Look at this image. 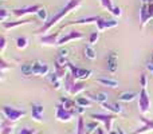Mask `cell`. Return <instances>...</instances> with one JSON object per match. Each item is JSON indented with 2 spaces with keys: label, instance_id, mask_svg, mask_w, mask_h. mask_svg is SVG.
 I'll list each match as a JSON object with an SVG mask.
<instances>
[{
  "label": "cell",
  "instance_id": "32",
  "mask_svg": "<svg viewBox=\"0 0 153 134\" xmlns=\"http://www.w3.org/2000/svg\"><path fill=\"white\" fill-rule=\"evenodd\" d=\"M5 46H7V40H5L4 35H1V36H0V51H1V53H4Z\"/></svg>",
  "mask_w": 153,
  "mask_h": 134
},
{
  "label": "cell",
  "instance_id": "30",
  "mask_svg": "<svg viewBox=\"0 0 153 134\" xmlns=\"http://www.w3.org/2000/svg\"><path fill=\"white\" fill-rule=\"evenodd\" d=\"M8 15H10V13L7 12V10H4V8H1V10H0V21H1V23H4V21H7Z\"/></svg>",
  "mask_w": 153,
  "mask_h": 134
},
{
  "label": "cell",
  "instance_id": "4",
  "mask_svg": "<svg viewBox=\"0 0 153 134\" xmlns=\"http://www.w3.org/2000/svg\"><path fill=\"white\" fill-rule=\"evenodd\" d=\"M90 118H93V121H100L103 124V129L106 132H110L111 130V124H113L114 118H116V114H101V113H94L90 115Z\"/></svg>",
  "mask_w": 153,
  "mask_h": 134
},
{
  "label": "cell",
  "instance_id": "5",
  "mask_svg": "<svg viewBox=\"0 0 153 134\" xmlns=\"http://www.w3.org/2000/svg\"><path fill=\"white\" fill-rule=\"evenodd\" d=\"M40 4H34V5H28V7H23V8H15L12 10V15L16 18H23L26 15H36L40 10H42Z\"/></svg>",
  "mask_w": 153,
  "mask_h": 134
},
{
  "label": "cell",
  "instance_id": "15",
  "mask_svg": "<svg viewBox=\"0 0 153 134\" xmlns=\"http://www.w3.org/2000/svg\"><path fill=\"white\" fill-rule=\"evenodd\" d=\"M75 82H76V79L71 75V73H67L66 75H65V78H63V89H65V91H66L67 94L70 93L71 87L75 84Z\"/></svg>",
  "mask_w": 153,
  "mask_h": 134
},
{
  "label": "cell",
  "instance_id": "10",
  "mask_svg": "<svg viewBox=\"0 0 153 134\" xmlns=\"http://www.w3.org/2000/svg\"><path fill=\"white\" fill-rule=\"evenodd\" d=\"M140 119L144 122V125L140 127V129L134 130L132 134H145L146 132H152V130H153V119L146 118L144 114H141V115H140Z\"/></svg>",
  "mask_w": 153,
  "mask_h": 134
},
{
  "label": "cell",
  "instance_id": "39",
  "mask_svg": "<svg viewBox=\"0 0 153 134\" xmlns=\"http://www.w3.org/2000/svg\"><path fill=\"white\" fill-rule=\"evenodd\" d=\"M109 134H118V130H110Z\"/></svg>",
  "mask_w": 153,
  "mask_h": 134
},
{
  "label": "cell",
  "instance_id": "40",
  "mask_svg": "<svg viewBox=\"0 0 153 134\" xmlns=\"http://www.w3.org/2000/svg\"><path fill=\"white\" fill-rule=\"evenodd\" d=\"M85 134H91V133H90V132H87V130H86V133H85Z\"/></svg>",
  "mask_w": 153,
  "mask_h": 134
},
{
  "label": "cell",
  "instance_id": "16",
  "mask_svg": "<svg viewBox=\"0 0 153 134\" xmlns=\"http://www.w3.org/2000/svg\"><path fill=\"white\" fill-rule=\"evenodd\" d=\"M101 106H102L103 109H106V110L111 111V114H121V113H122V107H121V105H117V103L103 102Z\"/></svg>",
  "mask_w": 153,
  "mask_h": 134
},
{
  "label": "cell",
  "instance_id": "6",
  "mask_svg": "<svg viewBox=\"0 0 153 134\" xmlns=\"http://www.w3.org/2000/svg\"><path fill=\"white\" fill-rule=\"evenodd\" d=\"M138 109H140V113L145 115L146 113L151 109V98L149 94L146 91V89H141L140 94H138Z\"/></svg>",
  "mask_w": 153,
  "mask_h": 134
},
{
  "label": "cell",
  "instance_id": "2",
  "mask_svg": "<svg viewBox=\"0 0 153 134\" xmlns=\"http://www.w3.org/2000/svg\"><path fill=\"white\" fill-rule=\"evenodd\" d=\"M1 114L4 117V119L10 122H18L20 118H23L26 115V111L24 110H19V109H15V107H11L8 105H4L1 107Z\"/></svg>",
  "mask_w": 153,
  "mask_h": 134
},
{
  "label": "cell",
  "instance_id": "23",
  "mask_svg": "<svg viewBox=\"0 0 153 134\" xmlns=\"http://www.w3.org/2000/svg\"><path fill=\"white\" fill-rule=\"evenodd\" d=\"M86 133V125L82 118V115H78V126H76V134H85Z\"/></svg>",
  "mask_w": 153,
  "mask_h": 134
},
{
  "label": "cell",
  "instance_id": "26",
  "mask_svg": "<svg viewBox=\"0 0 153 134\" xmlns=\"http://www.w3.org/2000/svg\"><path fill=\"white\" fill-rule=\"evenodd\" d=\"M116 63H117V61H116V55H114V53H111V55L109 56V70L111 71V73H114L116 71Z\"/></svg>",
  "mask_w": 153,
  "mask_h": 134
},
{
  "label": "cell",
  "instance_id": "21",
  "mask_svg": "<svg viewBox=\"0 0 153 134\" xmlns=\"http://www.w3.org/2000/svg\"><path fill=\"white\" fill-rule=\"evenodd\" d=\"M76 105L78 106H82V107H90V105H91V102L93 101L91 99H89L87 97H81V98H76Z\"/></svg>",
  "mask_w": 153,
  "mask_h": 134
},
{
  "label": "cell",
  "instance_id": "25",
  "mask_svg": "<svg viewBox=\"0 0 153 134\" xmlns=\"http://www.w3.org/2000/svg\"><path fill=\"white\" fill-rule=\"evenodd\" d=\"M28 46V39L24 36H19L18 39H16V47L19 48V50H24V48Z\"/></svg>",
  "mask_w": 153,
  "mask_h": 134
},
{
  "label": "cell",
  "instance_id": "9",
  "mask_svg": "<svg viewBox=\"0 0 153 134\" xmlns=\"http://www.w3.org/2000/svg\"><path fill=\"white\" fill-rule=\"evenodd\" d=\"M69 70L75 79H87V78H90V75H91V70L75 67L74 64H71V63H69Z\"/></svg>",
  "mask_w": 153,
  "mask_h": 134
},
{
  "label": "cell",
  "instance_id": "35",
  "mask_svg": "<svg viewBox=\"0 0 153 134\" xmlns=\"http://www.w3.org/2000/svg\"><path fill=\"white\" fill-rule=\"evenodd\" d=\"M121 13H122L121 8H120V7H114V11H113V13H111V15H114V16H121Z\"/></svg>",
  "mask_w": 153,
  "mask_h": 134
},
{
  "label": "cell",
  "instance_id": "34",
  "mask_svg": "<svg viewBox=\"0 0 153 134\" xmlns=\"http://www.w3.org/2000/svg\"><path fill=\"white\" fill-rule=\"evenodd\" d=\"M35 133H36L35 129H31V127H23L19 134H35Z\"/></svg>",
  "mask_w": 153,
  "mask_h": 134
},
{
  "label": "cell",
  "instance_id": "1",
  "mask_svg": "<svg viewBox=\"0 0 153 134\" xmlns=\"http://www.w3.org/2000/svg\"><path fill=\"white\" fill-rule=\"evenodd\" d=\"M82 1L83 0H69V1L66 3V5H65L63 8H62L59 12H56L55 15L53 16V18H50L47 21H46L45 24H43L40 28L36 30V34H40V35H45L46 32H48L51 28H53L54 26H55L56 23H58L59 20H62V19L65 18L66 15H69V13H71L73 11H75L78 7H81Z\"/></svg>",
  "mask_w": 153,
  "mask_h": 134
},
{
  "label": "cell",
  "instance_id": "19",
  "mask_svg": "<svg viewBox=\"0 0 153 134\" xmlns=\"http://www.w3.org/2000/svg\"><path fill=\"white\" fill-rule=\"evenodd\" d=\"M13 133V127H12V122L3 119L1 122V134H12Z\"/></svg>",
  "mask_w": 153,
  "mask_h": 134
},
{
  "label": "cell",
  "instance_id": "24",
  "mask_svg": "<svg viewBox=\"0 0 153 134\" xmlns=\"http://www.w3.org/2000/svg\"><path fill=\"white\" fill-rule=\"evenodd\" d=\"M101 7L110 13H113V11H114V5L111 0H101Z\"/></svg>",
  "mask_w": 153,
  "mask_h": 134
},
{
  "label": "cell",
  "instance_id": "28",
  "mask_svg": "<svg viewBox=\"0 0 153 134\" xmlns=\"http://www.w3.org/2000/svg\"><path fill=\"white\" fill-rule=\"evenodd\" d=\"M36 16H38V18L40 19V20L43 21V23H46V21L48 20V18H47V11H46L45 8H42V10H40L39 12L36 13Z\"/></svg>",
  "mask_w": 153,
  "mask_h": 134
},
{
  "label": "cell",
  "instance_id": "13",
  "mask_svg": "<svg viewBox=\"0 0 153 134\" xmlns=\"http://www.w3.org/2000/svg\"><path fill=\"white\" fill-rule=\"evenodd\" d=\"M32 20L31 19H20V20H16V21H4L3 24V28L4 30H11V28H16L19 26H26V24H31Z\"/></svg>",
  "mask_w": 153,
  "mask_h": 134
},
{
  "label": "cell",
  "instance_id": "37",
  "mask_svg": "<svg viewBox=\"0 0 153 134\" xmlns=\"http://www.w3.org/2000/svg\"><path fill=\"white\" fill-rule=\"evenodd\" d=\"M153 3V0H143V4H151Z\"/></svg>",
  "mask_w": 153,
  "mask_h": 134
},
{
  "label": "cell",
  "instance_id": "7",
  "mask_svg": "<svg viewBox=\"0 0 153 134\" xmlns=\"http://www.w3.org/2000/svg\"><path fill=\"white\" fill-rule=\"evenodd\" d=\"M81 39H83V34H82L81 31H78V30H71V31L67 32L65 36H61V39H59V42H58V46H65L69 42L81 40Z\"/></svg>",
  "mask_w": 153,
  "mask_h": 134
},
{
  "label": "cell",
  "instance_id": "8",
  "mask_svg": "<svg viewBox=\"0 0 153 134\" xmlns=\"http://www.w3.org/2000/svg\"><path fill=\"white\" fill-rule=\"evenodd\" d=\"M61 39V32H54V34H45L40 36V43L42 46H48V47H54L58 46V42Z\"/></svg>",
  "mask_w": 153,
  "mask_h": 134
},
{
  "label": "cell",
  "instance_id": "14",
  "mask_svg": "<svg viewBox=\"0 0 153 134\" xmlns=\"http://www.w3.org/2000/svg\"><path fill=\"white\" fill-rule=\"evenodd\" d=\"M31 114L32 118L36 122H42V115H43V106L40 103H32L31 106Z\"/></svg>",
  "mask_w": 153,
  "mask_h": 134
},
{
  "label": "cell",
  "instance_id": "20",
  "mask_svg": "<svg viewBox=\"0 0 153 134\" xmlns=\"http://www.w3.org/2000/svg\"><path fill=\"white\" fill-rule=\"evenodd\" d=\"M136 97H137L136 93H122L118 97V99L121 101V102H130V101H133Z\"/></svg>",
  "mask_w": 153,
  "mask_h": 134
},
{
  "label": "cell",
  "instance_id": "38",
  "mask_svg": "<svg viewBox=\"0 0 153 134\" xmlns=\"http://www.w3.org/2000/svg\"><path fill=\"white\" fill-rule=\"evenodd\" d=\"M117 130H118V134H125V132L121 129V127H117Z\"/></svg>",
  "mask_w": 153,
  "mask_h": 134
},
{
  "label": "cell",
  "instance_id": "18",
  "mask_svg": "<svg viewBox=\"0 0 153 134\" xmlns=\"http://www.w3.org/2000/svg\"><path fill=\"white\" fill-rule=\"evenodd\" d=\"M85 89H86V84H85L83 82H75V84L71 87V90H70L69 94L70 95H78L79 93L85 91Z\"/></svg>",
  "mask_w": 153,
  "mask_h": 134
},
{
  "label": "cell",
  "instance_id": "29",
  "mask_svg": "<svg viewBox=\"0 0 153 134\" xmlns=\"http://www.w3.org/2000/svg\"><path fill=\"white\" fill-rule=\"evenodd\" d=\"M13 66L11 63H7V62H5V59L4 58H1V61H0V71H1V73H4L5 70H8V68H12Z\"/></svg>",
  "mask_w": 153,
  "mask_h": 134
},
{
  "label": "cell",
  "instance_id": "3",
  "mask_svg": "<svg viewBox=\"0 0 153 134\" xmlns=\"http://www.w3.org/2000/svg\"><path fill=\"white\" fill-rule=\"evenodd\" d=\"M76 115V111L75 109L70 110V109H66L61 102L56 105V113H55V117L58 121L61 122H69L73 119V117Z\"/></svg>",
  "mask_w": 153,
  "mask_h": 134
},
{
  "label": "cell",
  "instance_id": "36",
  "mask_svg": "<svg viewBox=\"0 0 153 134\" xmlns=\"http://www.w3.org/2000/svg\"><path fill=\"white\" fill-rule=\"evenodd\" d=\"M95 134H105V130H103L102 127L98 126V127H97V130H95Z\"/></svg>",
  "mask_w": 153,
  "mask_h": 134
},
{
  "label": "cell",
  "instance_id": "22",
  "mask_svg": "<svg viewBox=\"0 0 153 134\" xmlns=\"http://www.w3.org/2000/svg\"><path fill=\"white\" fill-rule=\"evenodd\" d=\"M85 56H86L87 59H90V61H94L95 58H97V54H95L94 48H93V46H87L86 48H85Z\"/></svg>",
  "mask_w": 153,
  "mask_h": 134
},
{
  "label": "cell",
  "instance_id": "33",
  "mask_svg": "<svg viewBox=\"0 0 153 134\" xmlns=\"http://www.w3.org/2000/svg\"><path fill=\"white\" fill-rule=\"evenodd\" d=\"M97 124H95V122H89V124H86V130L87 132H90L91 133L93 130H97Z\"/></svg>",
  "mask_w": 153,
  "mask_h": 134
},
{
  "label": "cell",
  "instance_id": "11",
  "mask_svg": "<svg viewBox=\"0 0 153 134\" xmlns=\"http://www.w3.org/2000/svg\"><path fill=\"white\" fill-rule=\"evenodd\" d=\"M152 19L151 13H149V10H148V4H143L140 8V21H141V26L140 28L144 30L145 26L148 24V21Z\"/></svg>",
  "mask_w": 153,
  "mask_h": 134
},
{
  "label": "cell",
  "instance_id": "31",
  "mask_svg": "<svg viewBox=\"0 0 153 134\" xmlns=\"http://www.w3.org/2000/svg\"><path fill=\"white\" fill-rule=\"evenodd\" d=\"M140 82H141V89H146V86H148V78H146L145 74H141Z\"/></svg>",
  "mask_w": 153,
  "mask_h": 134
},
{
  "label": "cell",
  "instance_id": "12",
  "mask_svg": "<svg viewBox=\"0 0 153 134\" xmlns=\"http://www.w3.org/2000/svg\"><path fill=\"white\" fill-rule=\"evenodd\" d=\"M86 97L89 99H91L93 102H97L100 105H102L103 102H108V94L106 93H86Z\"/></svg>",
  "mask_w": 153,
  "mask_h": 134
},
{
  "label": "cell",
  "instance_id": "27",
  "mask_svg": "<svg viewBox=\"0 0 153 134\" xmlns=\"http://www.w3.org/2000/svg\"><path fill=\"white\" fill-rule=\"evenodd\" d=\"M98 38H100V31L97 30V32H93V34H90V36H89V44L90 46H94L95 43H97Z\"/></svg>",
  "mask_w": 153,
  "mask_h": 134
},
{
  "label": "cell",
  "instance_id": "17",
  "mask_svg": "<svg viewBox=\"0 0 153 134\" xmlns=\"http://www.w3.org/2000/svg\"><path fill=\"white\" fill-rule=\"evenodd\" d=\"M97 82L100 84H102V86L105 87H109V89H116V87H118V81H116V79H109V78H98Z\"/></svg>",
  "mask_w": 153,
  "mask_h": 134
}]
</instances>
